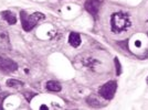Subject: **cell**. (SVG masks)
Segmentation results:
<instances>
[{
  "instance_id": "3957f363",
  "label": "cell",
  "mask_w": 148,
  "mask_h": 110,
  "mask_svg": "<svg viewBox=\"0 0 148 110\" xmlns=\"http://www.w3.org/2000/svg\"><path fill=\"white\" fill-rule=\"evenodd\" d=\"M116 90H117V83L115 80H110L99 88V94L101 95V97H103L106 100H111L114 97Z\"/></svg>"
},
{
  "instance_id": "5bb4252c",
  "label": "cell",
  "mask_w": 148,
  "mask_h": 110,
  "mask_svg": "<svg viewBox=\"0 0 148 110\" xmlns=\"http://www.w3.org/2000/svg\"><path fill=\"white\" fill-rule=\"evenodd\" d=\"M7 96H8V92H0V109H2V104H3V100Z\"/></svg>"
},
{
  "instance_id": "7a4b0ae2",
  "label": "cell",
  "mask_w": 148,
  "mask_h": 110,
  "mask_svg": "<svg viewBox=\"0 0 148 110\" xmlns=\"http://www.w3.org/2000/svg\"><path fill=\"white\" fill-rule=\"evenodd\" d=\"M20 19H21V24H22V29L25 31V32H30L37 23L44 19V16L42 13L36 12L33 14H28L25 11H20Z\"/></svg>"
},
{
  "instance_id": "8992f818",
  "label": "cell",
  "mask_w": 148,
  "mask_h": 110,
  "mask_svg": "<svg viewBox=\"0 0 148 110\" xmlns=\"http://www.w3.org/2000/svg\"><path fill=\"white\" fill-rule=\"evenodd\" d=\"M0 49L10 50V39L6 30L0 29Z\"/></svg>"
},
{
  "instance_id": "5b68a950",
  "label": "cell",
  "mask_w": 148,
  "mask_h": 110,
  "mask_svg": "<svg viewBox=\"0 0 148 110\" xmlns=\"http://www.w3.org/2000/svg\"><path fill=\"white\" fill-rule=\"evenodd\" d=\"M85 10L88 13H91L93 16L97 14L99 10V7H101V0H86L85 1Z\"/></svg>"
},
{
  "instance_id": "8fae6325",
  "label": "cell",
  "mask_w": 148,
  "mask_h": 110,
  "mask_svg": "<svg viewBox=\"0 0 148 110\" xmlns=\"http://www.w3.org/2000/svg\"><path fill=\"white\" fill-rule=\"evenodd\" d=\"M86 101H87V104L90 105V106H93V107H94V106H95V107H99V104H101V103H99L96 98L92 97V96H90V97L87 98Z\"/></svg>"
},
{
  "instance_id": "7c38bea8",
  "label": "cell",
  "mask_w": 148,
  "mask_h": 110,
  "mask_svg": "<svg viewBox=\"0 0 148 110\" xmlns=\"http://www.w3.org/2000/svg\"><path fill=\"white\" fill-rule=\"evenodd\" d=\"M23 96H25V98L27 99V101L30 103L31 100H32V98L37 96V94H36V92H23Z\"/></svg>"
},
{
  "instance_id": "9a60e30c",
  "label": "cell",
  "mask_w": 148,
  "mask_h": 110,
  "mask_svg": "<svg viewBox=\"0 0 148 110\" xmlns=\"http://www.w3.org/2000/svg\"><path fill=\"white\" fill-rule=\"evenodd\" d=\"M41 109H48V107H45V106H42V107H41Z\"/></svg>"
},
{
  "instance_id": "9c48e42d",
  "label": "cell",
  "mask_w": 148,
  "mask_h": 110,
  "mask_svg": "<svg viewBox=\"0 0 148 110\" xmlns=\"http://www.w3.org/2000/svg\"><path fill=\"white\" fill-rule=\"evenodd\" d=\"M47 89L49 92H61L62 86L60 83H58L56 80H50L47 83Z\"/></svg>"
},
{
  "instance_id": "30bf717a",
  "label": "cell",
  "mask_w": 148,
  "mask_h": 110,
  "mask_svg": "<svg viewBox=\"0 0 148 110\" xmlns=\"http://www.w3.org/2000/svg\"><path fill=\"white\" fill-rule=\"evenodd\" d=\"M23 85H25V83L21 81V80H18V79H8L7 80V86L12 87V88H20V87H22Z\"/></svg>"
},
{
  "instance_id": "ba28073f",
  "label": "cell",
  "mask_w": 148,
  "mask_h": 110,
  "mask_svg": "<svg viewBox=\"0 0 148 110\" xmlns=\"http://www.w3.org/2000/svg\"><path fill=\"white\" fill-rule=\"evenodd\" d=\"M1 17L3 20H6L7 22L9 23V24H16V22H17V18H16V16H14V13L11 12V11H3V12H1Z\"/></svg>"
},
{
  "instance_id": "4fadbf2b",
  "label": "cell",
  "mask_w": 148,
  "mask_h": 110,
  "mask_svg": "<svg viewBox=\"0 0 148 110\" xmlns=\"http://www.w3.org/2000/svg\"><path fill=\"white\" fill-rule=\"evenodd\" d=\"M114 62H115V66H116V75L119 76L122 74V65H121V63H119L117 57H115Z\"/></svg>"
},
{
  "instance_id": "2e32d148",
  "label": "cell",
  "mask_w": 148,
  "mask_h": 110,
  "mask_svg": "<svg viewBox=\"0 0 148 110\" xmlns=\"http://www.w3.org/2000/svg\"><path fill=\"white\" fill-rule=\"evenodd\" d=\"M147 84H148V77H147Z\"/></svg>"
},
{
  "instance_id": "277c9868",
  "label": "cell",
  "mask_w": 148,
  "mask_h": 110,
  "mask_svg": "<svg viewBox=\"0 0 148 110\" xmlns=\"http://www.w3.org/2000/svg\"><path fill=\"white\" fill-rule=\"evenodd\" d=\"M18 68V64L10 58H3L0 57V71L6 73H12L16 72Z\"/></svg>"
},
{
  "instance_id": "52a82bcc",
  "label": "cell",
  "mask_w": 148,
  "mask_h": 110,
  "mask_svg": "<svg viewBox=\"0 0 148 110\" xmlns=\"http://www.w3.org/2000/svg\"><path fill=\"white\" fill-rule=\"evenodd\" d=\"M81 42H82V40H81V35L79 33H76V32H71L70 33V35H69V43H70L71 46L77 48V46L81 45Z\"/></svg>"
},
{
  "instance_id": "6da1fadb",
  "label": "cell",
  "mask_w": 148,
  "mask_h": 110,
  "mask_svg": "<svg viewBox=\"0 0 148 110\" xmlns=\"http://www.w3.org/2000/svg\"><path fill=\"white\" fill-rule=\"evenodd\" d=\"M112 31L115 33H121L126 31L130 26V17L124 12H115L111 17Z\"/></svg>"
}]
</instances>
